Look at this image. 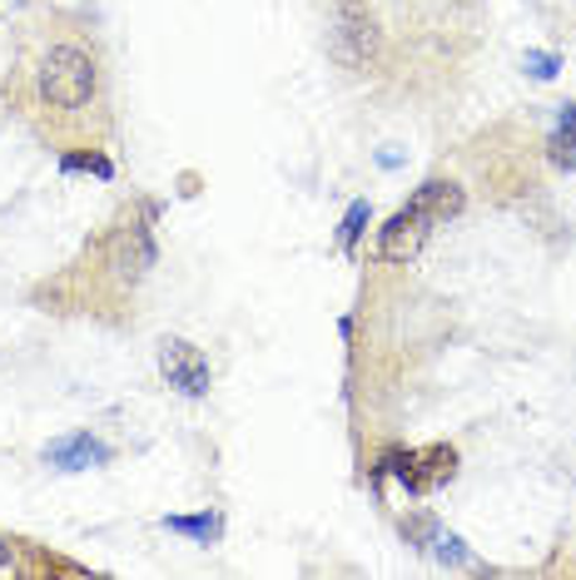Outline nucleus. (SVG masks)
Listing matches in <instances>:
<instances>
[{"label": "nucleus", "instance_id": "1", "mask_svg": "<svg viewBox=\"0 0 576 580\" xmlns=\"http://www.w3.org/2000/svg\"><path fill=\"white\" fill-rule=\"evenodd\" d=\"M35 85H40V100L50 110H85L100 89V65H95L90 50L60 40L40 55V70H35Z\"/></svg>", "mask_w": 576, "mask_h": 580}, {"label": "nucleus", "instance_id": "2", "mask_svg": "<svg viewBox=\"0 0 576 580\" xmlns=\"http://www.w3.org/2000/svg\"><path fill=\"white\" fill-rule=\"evenodd\" d=\"M383 50V30H378L373 11L363 0H339L333 25H328V55L339 60L343 70H368Z\"/></svg>", "mask_w": 576, "mask_h": 580}, {"label": "nucleus", "instance_id": "3", "mask_svg": "<svg viewBox=\"0 0 576 580\" xmlns=\"http://www.w3.org/2000/svg\"><path fill=\"white\" fill-rule=\"evenodd\" d=\"M383 471H393L407 491H438L442 481H452L457 471V452L452 446H428V452H388L383 457Z\"/></svg>", "mask_w": 576, "mask_h": 580}, {"label": "nucleus", "instance_id": "4", "mask_svg": "<svg viewBox=\"0 0 576 580\" xmlns=\"http://www.w3.org/2000/svg\"><path fill=\"white\" fill-rule=\"evenodd\" d=\"M432 229H438V223H432L418 203H403V209L378 229V258H383V263H413V258L422 254Z\"/></svg>", "mask_w": 576, "mask_h": 580}, {"label": "nucleus", "instance_id": "5", "mask_svg": "<svg viewBox=\"0 0 576 580\" xmlns=\"http://www.w3.org/2000/svg\"><path fill=\"white\" fill-rule=\"evenodd\" d=\"M159 372H164V382L180 387L184 397H204L209 382H215L209 357H204L194 343H184V337H164V343H159Z\"/></svg>", "mask_w": 576, "mask_h": 580}, {"label": "nucleus", "instance_id": "6", "mask_svg": "<svg viewBox=\"0 0 576 580\" xmlns=\"http://www.w3.org/2000/svg\"><path fill=\"white\" fill-rule=\"evenodd\" d=\"M155 263V238H149L145 223H125L120 234L110 238V268L120 279H145V268Z\"/></svg>", "mask_w": 576, "mask_h": 580}, {"label": "nucleus", "instance_id": "7", "mask_svg": "<svg viewBox=\"0 0 576 580\" xmlns=\"http://www.w3.org/2000/svg\"><path fill=\"white\" fill-rule=\"evenodd\" d=\"M413 203H418L432 223H448L467 209V194H463V184H452V178H428V184L413 194Z\"/></svg>", "mask_w": 576, "mask_h": 580}, {"label": "nucleus", "instance_id": "8", "mask_svg": "<svg viewBox=\"0 0 576 580\" xmlns=\"http://www.w3.org/2000/svg\"><path fill=\"white\" fill-rule=\"evenodd\" d=\"M56 467H65V471H85V467H95V461H105L110 452H105L95 436H65V442H50V452H46Z\"/></svg>", "mask_w": 576, "mask_h": 580}, {"label": "nucleus", "instance_id": "9", "mask_svg": "<svg viewBox=\"0 0 576 580\" xmlns=\"http://www.w3.org/2000/svg\"><path fill=\"white\" fill-rule=\"evenodd\" d=\"M547 159L566 174H576V104H562V120H556L552 139H547Z\"/></svg>", "mask_w": 576, "mask_h": 580}, {"label": "nucleus", "instance_id": "10", "mask_svg": "<svg viewBox=\"0 0 576 580\" xmlns=\"http://www.w3.org/2000/svg\"><path fill=\"white\" fill-rule=\"evenodd\" d=\"M164 526H170V531L194 535L199 546H209V541H215V535H219V516H209V511H204V516H170V521H164Z\"/></svg>", "mask_w": 576, "mask_h": 580}, {"label": "nucleus", "instance_id": "11", "mask_svg": "<svg viewBox=\"0 0 576 580\" xmlns=\"http://www.w3.org/2000/svg\"><path fill=\"white\" fill-rule=\"evenodd\" d=\"M368 219H373V209H368V199H358V203L348 209V219H343V229H339L343 254H353V248H358V238H363V229H368Z\"/></svg>", "mask_w": 576, "mask_h": 580}, {"label": "nucleus", "instance_id": "12", "mask_svg": "<svg viewBox=\"0 0 576 580\" xmlns=\"http://www.w3.org/2000/svg\"><path fill=\"white\" fill-rule=\"evenodd\" d=\"M65 169H90V174L110 178V159H100V155H70V159H65Z\"/></svg>", "mask_w": 576, "mask_h": 580}, {"label": "nucleus", "instance_id": "13", "mask_svg": "<svg viewBox=\"0 0 576 580\" xmlns=\"http://www.w3.org/2000/svg\"><path fill=\"white\" fill-rule=\"evenodd\" d=\"M527 70L537 79H552L556 75V55H542V50H527Z\"/></svg>", "mask_w": 576, "mask_h": 580}, {"label": "nucleus", "instance_id": "14", "mask_svg": "<svg viewBox=\"0 0 576 580\" xmlns=\"http://www.w3.org/2000/svg\"><path fill=\"white\" fill-rule=\"evenodd\" d=\"M438 556L442 560H467V551H463V541H457V535H442V541H438Z\"/></svg>", "mask_w": 576, "mask_h": 580}, {"label": "nucleus", "instance_id": "15", "mask_svg": "<svg viewBox=\"0 0 576 580\" xmlns=\"http://www.w3.org/2000/svg\"><path fill=\"white\" fill-rule=\"evenodd\" d=\"M0 566H11V541H0Z\"/></svg>", "mask_w": 576, "mask_h": 580}]
</instances>
